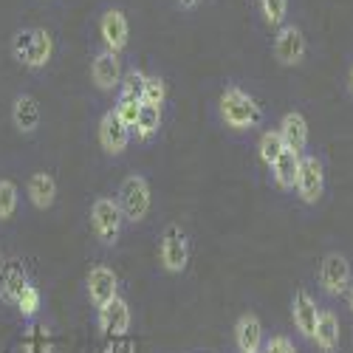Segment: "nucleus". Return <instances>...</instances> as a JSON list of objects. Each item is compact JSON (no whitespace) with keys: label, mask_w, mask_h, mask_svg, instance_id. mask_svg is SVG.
I'll return each instance as SVG.
<instances>
[{"label":"nucleus","mask_w":353,"mask_h":353,"mask_svg":"<svg viewBox=\"0 0 353 353\" xmlns=\"http://www.w3.org/2000/svg\"><path fill=\"white\" fill-rule=\"evenodd\" d=\"M319 311H322V305L316 303V297H314V294L305 285H300L297 291L291 294V322H294V331H297L300 339L314 342Z\"/></svg>","instance_id":"nucleus-8"},{"label":"nucleus","mask_w":353,"mask_h":353,"mask_svg":"<svg viewBox=\"0 0 353 353\" xmlns=\"http://www.w3.org/2000/svg\"><path fill=\"white\" fill-rule=\"evenodd\" d=\"M85 288H88V300L99 311L105 308L113 297H119V277L110 266H94L85 277Z\"/></svg>","instance_id":"nucleus-12"},{"label":"nucleus","mask_w":353,"mask_h":353,"mask_svg":"<svg viewBox=\"0 0 353 353\" xmlns=\"http://www.w3.org/2000/svg\"><path fill=\"white\" fill-rule=\"evenodd\" d=\"M342 342V325H339V316L331 308H322L319 311V322H316V331H314V342L319 347V353H336Z\"/></svg>","instance_id":"nucleus-19"},{"label":"nucleus","mask_w":353,"mask_h":353,"mask_svg":"<svg viewBox=\"0 0 353 353\" xmlns=\"http://www.w3.org/2000/svg\"><path fill=\"white\" fill-rule=\"evenodd\" d=\"M347 91H350V97H353V65H350V71H347Z\"/></svg>","instance_id":"nucleus-33"},{"label":"nucleus","mask_w":353,"mask_h":353,"mask_svg":"<svg viewBox=\"0 0 353 353\" xmlns=\"http://www.w3.org/2000/svg\"><path fill=\"white\" fill-rule=\"evenodd\" d=\"M113 110H116V116L122 119V125L133 130V128H136V119H139V110H141V102H119V99H116Z\"/></svg>","instance_id":"nucleus-30"},{"label":"nucleus","mask_w":353,"mask_h":353,"mask_svg":"<svg viewBox=\"0 0 353 353\" xmlns=\"http://www.w3.org/2000/svg\"><path fill=\"white\" fill-rule=\"evenodd\" d=\"M144 71L141 68H128L122 74V82H119V91H116V99L119 102H141V85H144Z\"/></svg>","instance_id":"nucleus-23"},{"label":"nucleus","mask_w":353,"mask_h":353,"mask_svg":"<svg viewBox=\"0 0 353 353\" xmlns=\"http://www.w3.org/2000/svg\"><path fill=\"white\" fill-rule=\"evenodd\" d=\"M0 266H3V249H0Z\"/></svg>","instance_id":"nucleus-34"},{"label":"nucleus","mask_w":353,"mask_h":353,"mask_svg":"<svg viewBox=\"0 0 353 353\" xmlns=\"http://www.w3.org/2000/svg\"><path fill=\"white\" fill-rule=\"evenodd\" d=\"M161 125H164L161 108H150V105H141V110H139V119H136V128H133V133H136V139H139V141H150L153 136H159Z\"/></svg>","instance_id":"nucleus-22"},{"label":"nucleus","mask_w":353,"mask_h":353,"mask_svg":"<svg viewBox=\"0 0 353 353\" xmlns=\"http://www.w3.org/2000/svg\"><path fill=\"white\" fill-rule=\"evenodd\" d=\"M164 102H167V82L159 74H147L141 85V105L164 108Z\"/></svg>","instance_id":"nucleus-25"},{"label":"nucleus","mask_w":353,"mask_h":353,"mask_svg":"<svg viewBox=\"0 0 353 353\" xmlns=\"http://www.w3.org/2000/svg\"><path fill=\"white\" fill-rule=\"evenodd\" d=\"M175 6L184 9V12H192V9H198V6H201V0H175Z\"/></svg>","instance_id":"nucleus-31"},{"label":"nucleus","mask_w":353,"mask_h":353,"mask_svg":"<svg viewBox=\"0 0 353 353\" xmlns=\"http://www.w3.org/2000/svg\"><path fill=\"white\" fill-rule=\"evenodd\" d=\"M130 322H133V314H130V305H128V300L122 297V294L119 297H113L105 308L97 311V325L110 339L125 336L130 331Z\"/></svg>","instance_id":"nucleus-13"},{"label":"nucleus","mask_w":353,"mask_h":353,"mask_svg":"<svg viewBox=\"0 0 353 353\" xmlns=\"http://www.w3.org/2000/svg\"><path fill=\"white\" fill-rule=\"evenodd\" d=\"M260 353H300V350H297V345H294L291 336L272 334V336H266V342H263V350Z\"/></svg>","instance_id":"nucleus-29"},{"label":"nucleus","mask_w":353,"mask_h":353,"mask_svg":"<svg viewBox=\"0 0 353 353\" xmlns=\"http://www.w3.org/2000/svg\"><path fill=\"white\" fill-rule=\"evenodd\" d=\"M260 14L266 20V26L280 28L285 26V14H288V0H257Z\"/></svg>","instance_id":"nucleus-28"},{"label":"nucleus","mask_w":353,"mask_h":353,"mask_svg":"<svg viewBox=\"0 0 353 353\" xmlns=\"http://www.w3.org/2000/svg\"><path fill=\"white\" fill-rule=\"evenodd\" d=\"M26 195L28 201H32V207L46 212L54 207V201H57V179L51 172H34V175H28V181H26Z\"/></svg>","instance_id":"nucleus-20"},{"label":"nucleus","mask_w":353,"mask_h":353,"mask_svg":"<svg viewBox=\"0 0 353 353\" xmlns=\"http://www.w3.org/2000/svg\"><path fill=\"white\" fill-rule=\"evenodd\" d=\"M336 353H339V350H336Z\"/></svg>","instance_id":"nucleus-37"},{"label":"nucleus","mask_w":353,"mask_h":353,"mask_svg":"<svg viewBox=\"0 0 353 353\" xmlns=\"http://www.w3.org/2000/svg\"><path fill=\"white\" fill-rule=\"evenodd\" d=\"M263 342H266V328H263L260 316L252 311L241 314L234 322V347H238V353H260Z\"/></svg>","instance_id":"nucleus-15"},{"label":"nucleus","mask_w":353,"mask_h":353,"mask_svg":"<svg viewBox=\"0 0 353 353\" xmlns=\"http://www.w3.org/2000/svg\"><path fill=\"white\" fill-rule=\"evenodd\" d=\"M91 229H94V238L105 246L113 249L122 238V229H125V215L119 210V203L110 195H99L91 203Z\"/></svg>","instance_id":"nucleus-3"},{"label":"nucleus","mask_w":353,"mask_h":353,"mask_svg":"<svg viewBox=\"0 0 353 353\" xmlns=\"http://www.w3.org/2000/svg\"><path fill=\"white\" fill-rule=\"evenodd\" d=\"M254 3H257V0H254Z\"/></svg>","instance_id":"nucleus-36"},{"label":"nucleus","mask_w":353,"mask_h":353,"mask_svg":"<svg viewBox=\"0 0 353 353\" xmlns=\"http://www.w3.org/2000/svg\"><path fill=\"white\" fill-rule=\"evenodd\" d=\"M12 125L23 136H34L43 125V108L32 94H17L12 102Z\"/></svg>","instance_id":"nucleus-16"},{"label":"nucleus","mask_w":353,"mask_h":353,"mask_svg":"<svg viewBox=\"0 0 353 353\" xmlns=\"http://www.w3.org/2000/svg\"><path fill=\"white\" fill-rule=\"evenodd\" d=\"M20 207V190L14 181L0 179V221H12Z\"/></svg>","instance_id":"nucleus-27"},{"label":"nucleus","mask_w":353,"mask_h":353,"mask_svg":"<svg viewBox=\"0 0 353 353\" xmlns=\"http://www.w3.org/2000/svg\"><path fill=\"white\" fill-rule=\"evenodd\" d=\"M14 308H17V314H20L23 319H34V316L43 311V291H40L34 283H28V285L23 288V294L17 297Z\"/></svg>","instance_id":"nucleus-24"},{"label":"nucleus","mask_w":353,"mask_h":353,"mask_svg":"<svg viewBox=\"0 0 353 353\" xmlns=\"http://www.w3.org/2000/svg\"><path fill=\"white\" fill-rule=\"evenodd\" d=\"M353 280V269H350V260L342 254V252H328L319 263V272H316V283H319V291L325 297L336 300V297H345V291Z\"/></svg>","instance_id":"nucleus-6"},{"label":"nucleus","mask_w":353,"mask_h":353,"mask_svg":"<svg viewBox=\"0 0 353 353\" xmlns=\"http://www.w3.org/2000/svg\"><path fill=\"white\" fill-rule=\"evenodd\" d=\"M116 203L125 215V223H141L147 215H150V207H153V192H150V184H147L144 175L133 172L119 184V195H116Z\"/></svg>","instance_id":"nucleus-4"},{"label":"nucleus","mask_w":353,"mask_h":353,"mask_svg":"<svg viewBox=\"0 0 353 353\" xmlns=\"http://www.w3.org/2000/svg\"><path fill=\"white\" fill-rule=\"evenodd\" d=\"M99 37H102L105 48L113 51V54H122L128 48V43H130V23H128L122 9H108L99 17Z\"/></svg>","instance_id":"nucleus-14"},{"label":"nucleus","mask_w":353,"mask_h":353,"mask_svg":"<svg viewBox=\"0 0 353 353\" xmlns=\"http://www.w3.org/2000/svg\"><path fill=\"white\" fill-rule=\"evenodd\" d=\"M283 144H285V150H294V153H305V147H308V122H305V116L300 110H288L283 119H280V128H277Z\"/></svg>","instance_id":"nucleus-18"},{"label":"nucleus","mask_w":353,"mask_h":353,"mask_svg":"<svg viewBox=\"0 0 353 353\" xmlns=\"http://www.w3.org/2000/svg\"><path fill=\"white\" fill-rule=\"evenodd\" d=\"M300 153H294V150H283L277 156V161L269 167L272 170V181L277 184V190L283 192H291L294 187H297V172H300Z\"/></svg>","instance_id":"nucleus-21"},{"label":"nucleus","mask_w":353,"mask_h":353,"mask_svg":"<svg viewBox=\"0 0 353 353\" xmlns=\"http://www.w3.org/2000/svg\"><path fill=\"white\" fill-rule=\"evenodd\" d=\"M97 136H99V147L108 153V156H122L128 147H130V139H133V130L122 125V119L116 116V110H105L102 119H99V128H97Z\"/></svg>","instance_id":"nucleus-10"},{"label":"nucleus","mask_w":353,"mask_h":353,"mask_svg":"<svg viewBox=\"0 0 353 353\" xmlns=\"http://www.w3.org/2000/svg\"><path fill=\"white\" fill-rule=\"evenodd\" d=\"M9 51L23 68L43 71L54 57V37L40 26H26V28H17V32L12 34Z\"/></svg>","instance_id":"nucleus-2"},{"label":"nucleus","mask_w":353,"mask_h":353,"mask_svg":"<svg viewBox=\"0 0 353 353\" xmlns=\"http://www.w3.org/2000/svg\"><path fill=\"white\" fill-rule=\"evenodd\" d=\"M159 263L167 274H184L190 266V234L181 223H167L159 238Z\"/></svg>","instance_id":"nucleus-5"},{"label":"nucleus","mask_w":353,"mask_h":353,"mask_svg":"<svg viewBox=\"0 0 353 353\" xmlns=\"http://www.w3.org/2000/svg\"><path fill=\"white\" fill-rule=\"evenodd\" d=\"M283 150H285V144H283V139H280V133H277V130H263V133H260V141H257V156H260V161L266 164V167H272Z\"/></svg>","instance_id":"nucleus-26"},{"label":"nucleus","mask_w":353,"mask_h":353,"mask_svg":"<svg viewBox=\"0 0 353 353\" xmlns=\"http://www.w3.org/2000/svg\"><path fill=\"white\" fill-rule=\"evenodd\" d=\"M122 60H119V54H113L108 48L97 51L94 54V60H91V79L94 85L99 88L102 94H113V91H119V82H122Z\"/></svg>","instance_id":"nucleus-11"},{"label":"nucleus","mask_w":353,"mask_h":353,"mask_svg":"<svg viewBox=\"0 0 353 353\" xmlns=\"http://www.w3.org/2000/svg\"><path fill=\"white\" fill-rule=\"evenodd\" d=\"M305 51H308V43H305V34L300 26L294 23H285L277 28V37H274V60L283 65V68H294L305 60Z\"/></svg>","instance_id":"nucleus-9"},{"label":"nucleus","mask_w":353,"mask_h":353,"mask_svg":"<svg viewBox=\"0 0 353 353\" xmlns=\"http://www.w3.org/2000/svg\"><path fill=\"white\" fill-rule=\"evenodd\" d=\"M218 116H221L223 128H229L234 133H252V130L263 128V122H266V110H263V105L238 82H229L221 91Z\"/></svg>","instance_id":"nucleus-1"},{"label":"nucleus","mask_w":353,"mask_h":353,"mask_svg":"<svg viewBox=\"0 0 353 353\" xmlns=\"http://www.w3.org/2000/svg\"><path fill=\"white\" fill-rule=\"evenodd\" d=\"M345 297H347V305H350V311H353V280H350V285H347V291H345Z\"/></svg>","instance_id":"nucleus-32"},{"label":"nucleus","mask_w":353,"mask_h":353,"mask_svg":"<svg viewBox=\"0 0 353 353\" xmlns=\"http://www.w3.org/2000/svg\"><path fill=\"white\" fill-rule=\"evenodd\" d=\"M105 353H119V350H116V347H110V350H105Z\"/></svg>","instance_id":"nucleus-35"},{"label":"nucleus","mask_w":353,"mask_h":353,"mask_svg":"<svg viewBox=\"0 0 353 353\" xmlns=\"http://www.w3.org/2000/svg\"><path fill=\"white\" fill-rule=\"evenodd\" d=\"M297 198L305 207H316L325 195V164L316 153H303L300 159V172H297Z\"/></svg>","instance_id":"nucleus-7"},{"label":"nucleus","mask_w":353,"mask_h":353,"mask_svg":"<svg viewBox=\"0 0 353 353\" xmlns=\"http://www.w3.org/2000/svg\"><path fill=\"white\" fill-rule=\"evenodd\" d=\"M28 283L32 280H28V272L23 266V260H17V257L14 260H3V266H0V300L14 305Z\"/></svg>","instance_id":"nucleus-17"}]
</instances>
